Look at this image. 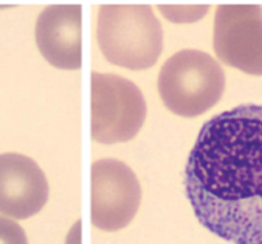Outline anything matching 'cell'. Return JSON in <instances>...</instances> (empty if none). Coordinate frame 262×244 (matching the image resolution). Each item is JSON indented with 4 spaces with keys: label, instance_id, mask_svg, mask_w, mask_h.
Returning <instances> with one entry per match:
<instances>
[{
    "label": "cell",
    "instance_id": "6da1fadb",
    "mask_svg": "<svg viewBox=\"0 0 262 244\" xmlns=\"http://www.w3.org/2000/svg\"><path fill=\"white\" fill-rule=\"evenodd\" d=\"M184 184L207 230L232 244H262V105H239L204 124Z\"/></svg>",
    "mask_w": 262,
    "mask_h": 244
},
{
    "label": "cell",
    "instance_id": "7a4b0ae2",
    "mask_svg": "<svg viewBox=\"0 0 262 244\" xmlns=\"http://www.w3.org/2000/svg\"><path fill=\"white\" fill-rule=\"evenodd\" d=\"M97 39L111 63L131 71L152 67L163 48V30L150 5H101Z\"/></svg>",
    "mask_w": 262,
    "mask_h": 244
},
{
    "label": "cell",
    "instance_id": "3957f363",
    "mask_svg": "<svg viewBox=\"0 0 262 244\" xmlns=\"http://www.w3.org/2000/svg\"><path fill=\"white\" fill-rule=\"evenodd\" d=\"M158 88L169 111L192 118L205 114L221 100L225 90V74L210 54L184 49L163 63Z\"/></svg>",
    "mask_w": 262,
    "mask_h": 244
},
{
    "label": "cell",
    "instance_id": "277c9868",
    "mask_svg": "<svg viewBox=\"0 0 262 244\" xmlns=\"http://www.w3.org/2000/svg\"><path fill=\"white\" fill-rule=\"evenodd\" d=\"M92 138L104 144L126 142L147 117L142 91L129 79L112 73H92Z\"/></svg>",
    "mask_w": 262,
    "mask_h": 244
},
{
    "label": "cell",
    "instance_id": "5b68a950",
    "mask_svg": "<svg viewBox=\"0 0 262 244\" xmlns=\"http://www.w3.org/2000/svg\"><path fill=\"white\" fill-rule=\"evenodd\" d=\"M91 174L93 225L104 231L125 228L141 205L142 189L136 174L116 159L98 160Z\"/></svg>",
    "mask_w": 262,
    "mask_h": 244
},
{
    "label": "cell",
    "instance_id": "8992f818",
    "mask_svg": "<svg viewBox=\"0 0 262 244\" xmlns=\"http://www.w3.org/2000/svg\"><path fill=\"white\" fill-rule=\"evenodd\" d=\"M218 59L246 74L262 75V7L220 5L213 21Z\"/></svg>",
    "mask_w": 262,
    "mask_h": 244
},
{
    "label": "cell",
    "instance_id": "52a82bcc",
    "mask_svg": "<svg viewBox=\"0 0 262 244\" xmlns=\"http://www.w3.org/2000/svg\"><path fill=\"white\" fill-rule=\"evenodd\" d=\"M49 184L39 166L18 152L0 154V213L27 219L48 202Z\"/></svg>",
    "mask_w": 262,
    "mask_h": 244
},
{
    "label": "cell",
    "instance_id": "ba28073f",
    "mask_svg": "<svg viewBox=\"0 0 262 244\" xmlns=\"http://www.w3.org/2000/svg\"><path fill=\"white\" fill-rule=\"evenodd\" d=\"M81 5H49L36 21V43L43 57L60 69H79L82 62Z\"/></svg>",
    "mask_w": 262,
    "mask_h": 244
},
{
    "label": "cell",
    "instance_id": "9c48e42d",
    "mask_svg": "<svg viewBox=\"0 0 262 244\" xmlns=\"http://www.w3.org/2000/svg\"><path fill=\"white\" fill-rule=\"evenodd\" d=\"M0 244H29V241L17 221L0 216Z\"/></svg>",
    "mask_w": 262,
    "mask_h": 244
}]
</instances>
